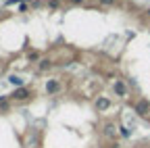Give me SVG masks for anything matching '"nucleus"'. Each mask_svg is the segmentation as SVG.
<instances>
[{"mask_svg": "<svg viewBox=\"0 0 150 148\" xmlns=\"http://www.w3.org/2000/svg\"><path fill=\"white\" fill-rule=\"evenodd\" d=\"M136 110H138L140 115H146V113H148V102H144V100L138 102V104H136Z\"/></svg>", "mask_w": 150, "mask_h": 148, "instance_id": "5", "label": "nucleus"}, {"mask_svg": "<svg viewBox=\"0 0 150 148\" xmlns=\"http://www.w3.org/2000/svg\"><path fill=\"white\" fill-rule=\"evenodd\" d=\"M8 81H11L13 86H17V88H23V79L19 77V75H11V77H8Z\"/></svg>", "mask_w": 150, "mask_h": 148, "instance_id": "6", "label": "nucleus"}, {"mask_svg": "<svg viewBox=\"0 0 150 148\" xmlns=\"http://www.w3.org/2000/svg\"><path fill=\"white\" fill-rule=\"evenodd\" d=\"M19 2H21V0H6V4H8V6H13V4H19Z\"/></svg>", "mask_w": 150, "mask_h": 148, "instance_id": "10", "label": "nucleus"}, {"mask_svg": "<svg viewBox=\"0 0 150 148\" xmlns=\"http://www.w3.org/2000/svg\"><path fill=\"white\" fill-rule=\"evenodd\" d=\"M71 2H73V4H79V2H83V0H71Z\"/></svg>", "mask_w": 150, "mask_h": 148, "instance_id": "12", "label": "nucleus"}, {"mask_svg": "<svg viewBox=\"0 0 150 148\" xmlns=\"http://www.w3.org/2000/svg\"><path fill=\"white\" fill-rule=\"evenodd\" d=\"M119 129H121V136L123 138H129V129H125V127H119Z\"/></svg>", "mask_w": 150, "mask_h": 148, "instance_id": "9", "label": "nucleus"}, {"mask_svg": "<svg viewBox=\"0 0 150 148\" xmlns=\"http://www.w3.org/2000/svg\"><path fill=\"white\" fill-rule=\"evenodd\" d=\"M59 90H61V84H59V81L50 79V81L46 84V92H50V94H54V92H59Z\"/></svg>", "mask_w": 150, "mask_h": 148, "instance_id": "2", "label": "nucleus"}, {"mask_svg": "<svg viewBox=\"0 0 150 148\" xmlns=\"http://www.w3.org/2000/svg\"><path fill=\"white\" fill-rule=\"evenodd\" d=\"M102 4H115V0H100Z\"/></svg>", "mask_w": 150, "mask_h": 148, "instance_id": "11", "label": "nucleus"}, {"mask_svg": "<svg viewBox=\"0 0 150 148\" xmlns=\"http://www.w3.org/2000/svg\"><path fill=\"white\" fill-rule=\"evenodd\" d=\"M96 106H98V110H106V108L110 106V100H108V98H98V100H96Z\"/></svg>", "mask_w": 150, "mask_h": 148, "instance_id": "4", "label": "nucleus"}, {"mask_svg": "<svg viewBox=\"0 0 150 148\" xmlns=\"http://www.w3.org/2000/svg\"><path fill=\"white\" fill-rule=\"evenodd\" d=\"M148 17H150V8H148Z\"/></svg>", "mask_w": 150, "mask_h": 148, "instance_id": "13", "label": "nucleus"}, {"mask_svg": "<svg viewBox=\"0 0 150 148\" xmlns=\"http://www.w3.org/2000/svg\"><path fill=\"white\" fill-rule=\"evenodd\" d=\"M31 94H29V90L27 88H17L15 92H13V98L15 100H25V98H29Z\"/></svg>", "mask_w": 150, "mask_h": 148, "instance_id": "1", "label": "nucleus"}, {"mask_svg": "<svg viewBox=\"0 0 150 148\" xmlns=\"http://www.w3.org/2000/svg\"><path fill=\"white\" fill-rule=\"evenodd\" d=\"M115 92L119 96H125L127 92H125V86H123V81H115Z\"/></svg>", "mask_w": 150, "mask_h": 148, "instance_id": "7", "label": "nucleus"}, {"mask_svg": "<svg viewBox=\"0 0 150 148\" xmlns=\"http://www.w3.org/2000/svg\"><path fill=\"white\" fill-rule=\"evenodd\" d=\"M46 67H50V61H48V59L40 61V69H46Z\"/></svg>", "mask_w": 150, "mask_h": 148, "instance_id": "8", "label": "nucleus"}, {"mask_svg": "<svg viewBox=\"0 0 150 148\" xmlns=\"http://www.w3.org/2000/svg\"><path fill=\"white\" fill-rule=\"evenodd\" d=\"M115 134H117V127L112 125V123H106V125H104V136H106V138H112Z\"/></svg>", "mask_w": 150, "mask_h": 148, "instance_id": "3", "label": "nucleus"}]
</instances>
